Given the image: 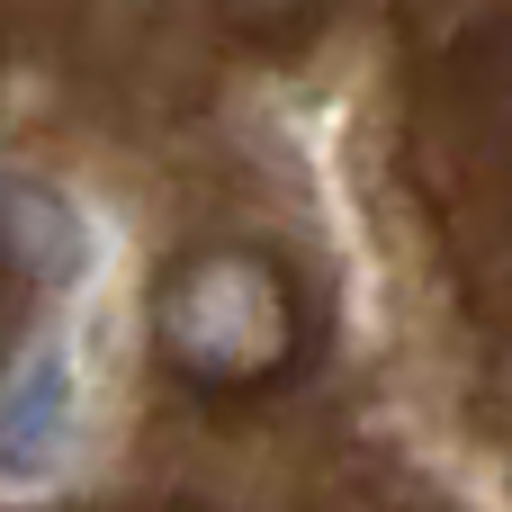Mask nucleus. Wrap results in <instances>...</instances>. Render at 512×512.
Here are the masks:
<instances>
[{"instance_id":"nucleus-1","label":"nucleus","mask_w":512,"mask_h":512,"mask_svg":"<svg viewBox=\"0 0 512 512\" xmlns=\"http://www.w3.org/2000/svg\"><path fill=\"white\" fill-rule=\"evenodd\" d=\"M153 342L198 387L279 378L297 360V288L279 279V261H261L243 243H207V252H189V261L162 270V288H153Z\"/></svg>"},{"instance_id":"nucleus-2","label":"nucleus","mask_w":512,"mask_h":512,"mask_svg":"<svg viewBox=\"0 0 512 512\" xmlns=\"http://www.w3.org/2000/svg\"><path fill=\"white\" fill-rule=\"evenodd\" d=\"M72 423H81V396H72V360L54 342H36L9 378H0V486H36L63 468L72 450Z\"/></svg>"},{"instance_id":"nucleus-3","label":"nucleus","mask_w":512,"mask_h":512,"mask_svg":"<svg viewBox=\"0 0 512 512\" xmlns=\"http://www.w3.org/2000/svg\"><path fill=\"white\" fill-rule=\"evenodd\" d=\"M0 270L9 279H36V288H63L90 270V225L63 189L45 180H0Z\"/></svg>"}]
</instances>
